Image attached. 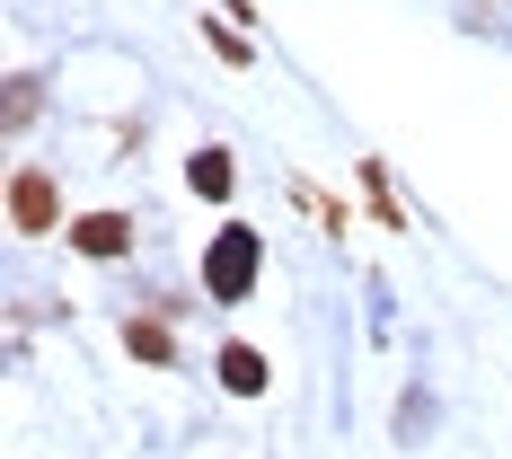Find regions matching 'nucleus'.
Masks as SVG:
<instances>
[{
  "label": "nucleus",
  "instance_id": "1",
  "mask_svg": "<svg viewBox=\"0 0 512 459\" xmlns=\"http://www.w3.org/2000/svg\"><path fill=\"white\" fill-rule=\"evenodd\" d=\"M265 274V230L256 221H221L204 248V301H248Z\"/></svg>",
  "mask_w": 512,
  "mask_h": 459
},
{
  "label": "nucleus",
  "instance_id": "2",
  "mask_svg": "<svg viewBox=\"0 0 512 459\" xmlns=\"http://www.w3.org/2000/svg\"><path fill=\"white\" fill-rule=\"evenodd\" d=\"M9 230H18V239L62 230V186H53L45 168H18V177H9Z\"/></svg>",
  "mask_w": 512,
  "mask_h": 459
},
{
  "label": "nucleus",
  "instance_id": "3",
  "mask_svg": "<svg viewBox=\"0 0 512 459\" xmlns=\"http://www.w3.org/2000/svg\"><path fill=\"white\" fill-rule=\"evenodd\" d=\"M62 239L80 256H98V265H115V256H133V221H124V212H80Z\"/></svg>",
  "mask_w": 512,
  "mask_h": 459
},
{
  "label": "nucleus",
  "instance_id": "4",
  "mask_svg": "<svg viewBox=\"0 0 512 459\" xmlns=\"http://www.w3.org/2000/svg\"><path fill=\"white\" fill-rule=\"evenodd\" d=\"M212 371H221V389H230V398H265V389H274V371H265V354H256V345H221V362H212Z\"/></svg>",
  "mask_w": 512,
  "mask_h": 459
},
{
  "label": "nucleus",
  "instance_id": "5",
  "mask_svg": "<svg viewBox=\"0 0 512 459\" xmlns=\"http://www.w3.org/2000/svg\"><path fill=\"white\" fill-rule=\"evenodd\" d=\"M186 186H195L204 204H230V186H239V168H230V151H195V159H186Z\"/></svg>",
  "mask_w": 512,
  "mask_h": 459
},
{
  "label": "nucleus",
  "instance_id": "6",
  "mask_svg": "<svg viewBox=\"0 0 512 459\" xmlns=\"http://www.w3.org/2000/svg\"><path fill=\"white\" fill-rule=\"evenodd\" d=\"M362 195H371V221H380V230H407V212L389 195V159H362Z\"/></svg>",
  "mask_w": 512,
  "mask_h": 459
},
{
  "label": "nucleus",
  "instance_id": "7",
  "mask_svg": "<svg viewBox=\"0 0 512 459\" xmlns=\"http://www.w3.org/2000/svg\"><path fill=\"white\" fill-rule=\"evenodd\" d=\"M124 354H142V362H177V336H168L159 318H124Z\"/></svg>",
  "mask_w": 512,
  "mask_h": 459
},
{
  "label": "nucleus",
  "instance_id": "8",
  "mask_svg": "<svg viewBox=\"0 0 512 459\" xmlns=\"http://www.w3.org/2000/svg\"><path fill=\"white\" fill-rule=\"evenodd\" d=\"M292 204H301V212H318V221H327V230H354V212L336 204V195H327V186H318V177H292Z\"/></svg>",
  "mask_w": 512,
  "mask_h": 459
},
{
  "label": "nucleus",
  "instance_id": "9",
  "mask_svg": "<svg viewBox=\"0 0 512 459\" xmlns=\"http://www.w3.org/2000/svg\"><path fill=\"white\" fill-rule=\"evenodd\" d=\"M204 45L221 53L230 71H248V62H256V45H248V36H239V27H230V18H204Z\"/></svg>",
  "mask_w": 512,
  "mask_h": 459
}]
</instances>
